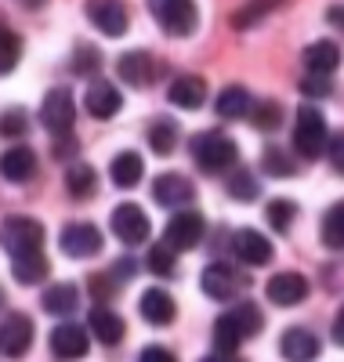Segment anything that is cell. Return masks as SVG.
I'll return each instance as SVG.
<instances>
[{
  "mask_svg": "<svg viewBox=\"0 0 344 362\" xmlns=\"http://www.w3.org/2000/svg\"><path fill=\"white\" fill-rule=\"evenodd\" d=\"M189 153H193V160H196V167H200L203 174H222V170H229V167L236 163L239 148H236V141H232L229 134H222V131H203V134H196V138L189 141Z\"/></svg>",
  "mask_w": 344,
  "mask_h": 362,
  "instance_id": "2",
  "label": "cell"
},
{
  "mask_svg": "<svg viewBox=\"0 0 344 362\" xmlns=\"http://www.w3.org/2000/svg\"><path fill=\"white\" fill-rule=\"evenodd\" d=\"M84 11H87L91 25L102 29L105 37H123V33H127V25H131L127 8H123L120 0H87Z\"/></svg>",
  "mask_w": 344,
  "mask_h": 362,
  "instance_id": "11",
  "label": "cell"
},
{
  "mask_svg": "<svg viewBox=\"0 0 344 362\" xmlns=\"http://www.w3.org/2000/svg\"><path fill=\"white\" fill-rule=\"evenodd\" d=\"M0 305H4V290H0Z\"/></svg>",
  "mask_w": 344,
  "mask_h": 362,
  "instance_id": "48",
  "label": "cell"
},
{
  "mask_svg": "<svg viewBox=\"0 0 344 362\" xmlns=\"http://www.w3.org/2000/svg\"><path fill=\"white\" fill-rule=\"evenodd\" d=\"M250 116H254V127L258 131H275L283 124V109L275 102H261V105H250Z\"/></svg>",
  "mask_w": 344,
  "mask_h": 362,
  "instance_id": "37",
  "label": "cell"
},
{
  "mask_svg": "<svg viewBox=\"0 0 344 362\" xmlns=\"http://www.w3.org/2000/svg\"><path fill=\"white\" fill-rule=\"evenodd\" d=\"M138 362H178L167 348H160V344H152V348H145L142 355H138Z\"/></svg>",
  "mask_w": 344,
  "mask_h": 362,
  "instance_id": "43",
  "label": "cell"
},
{
  "mask_svg": "<svg viewBox=\"0 0 344 362\" xmlns=\"http://www.w3.org/2000/svg\"><path fill=\"white\" fill-rule=\"evenodd\" d=\"M333 341L344 348V305H340V312H337V319H333Z\"/></svg>",
  "mask_w": 344,
  "mask_h": 362,
  "instance_id": "46",
  "label": "cell"
},
{
  "mask_svg": "<svg viewBox=\"0 0 344 362\" xmlns=\"http://www.w3.org/2000/svg\"><path fill=\"white\" fill-rule=\"evenodd\" d=\"M229 196L239 199V203H250V199H258L261 196V185H258V177L250 174V170H236L229 177Z\"/></svg>",
  "mask_w": 344,
  "mask_h": 362,
  "instance_id": "34",
  "label": "cell"
},
{
  "mask_svg": "<svg viewBox=\"0 0 344 362\" xmlns=\"http://www.w3.org/2000/svg\"><path fill=\"white\" fill-rule=\"evenodd\" d=\"M326 156H330V167L337 174H344V134H337L333 141H326Z\"/></svg>",
  "mask_w": 344,
  "mask_h": 362,
  "instance_id": "42",
  "label": "cell"
},
{
  "mask_svg": "<svg viewBox=\"0 0 344 362\" xmlns=\"http://www.w3.org/2000/svg\"><path fill=\"white\" fill-rule=\"evenodd\" d=\"M109 276H113V279H120V283H123V279H131V276H134V261H131V257L116 261V264L109 268Z\"/></svg>",
  "mask_w": 344,
  "mask_h": 362,
  "instance_id": "44",
  "label": "cell"
},
{
  "mask_svg": "<svg viewBox=\"0 0 344 362\" xmlns=\"http://www.w3.org/2000/svg\"><path fill=\"white\" fill-rule=\"evenodd\" d=\"M167 98L178 109H185V112L203 109V102H207V80H200V76H178L171 83V90H167Z\"/></svg>",
  "mask_w": 344,
  "mask_h": 362,
  "instance_id": "21",
  "label": "cell"
},
{
  "mask_svg": "<svg viewBox=\"0 0 344 362\" xmlns=\"http://www.w3.org/2000/svg\"><path fill=\"white\" fill-rule=\"evenodd\" d=\"M149 272H156V276H174L178 264H174V250L167 243H156L149 250Z\"/></svg>",
  "mask_w": 344,
  "mask_h": 362,
  "instance_id": "38",
  "label": "cell"
},
{
  "mask_svg": "<svg viewBox=\"0 0 344 362\" xmlns=\"http://www.w3.org/2000/svg\"><path fill=\"white\" fill-rule=\"evenodd\" d=\"M326 22H330L333 29H340V33H344V4H333V8L326 11Z\"/></svg>",
  "mask_w": 344,
  "mask_h": 362,
  "instance_id": "45",
  "label": "cell"
},
{
  "mask_svg": "<svg viewBox=\"0 0 344 362\" xmlns=\"http://www.w3.org/2000/svg\"><path fill=\"white\" fill-rule=\"evenodd\" d=\"M84 105H87V112L95 116V119H109V116L120 112L123 98H120L116 83H109V80H95V83L87 87V95H84Z\"/></svg>",
  "mask_w": 344,
  "mask_h": 362,
  "instance_id": "18",
  "label": "cell"
},
{
  "mask_svg": "<svg viewBox=\"0 0 344 362\" xmlns=\"http://www.w3.org/2000/svg\"><path fill=\"white\" fill-rule=\"evenodd\" d=\"M0 174H4L8 181H29V177L37 174V156H33V148H25V145L8 148V153L0 156Z\"/></svg>",
  "mask_w": 344,
  "mask_h": 362,
  "instance_id": "22",
  "label": "cell"
},
{
  "mask_svg": "<svg viewBox=\"0 0 344 362\" xmlns=\"http://www.w3.org/2000/svg\"><path fill=\"white\" fill-rule=\"evenodd\" d=\"M73 119H76V105H73L69 90H66V87L47 90V98H44V105H40V124H44L51 134H69Z\"/></svg>",
  "mask_w": 344,
  "mask_h": 362,
  "instance_id": "10",
  "label": "cell"
},
{
  "mask_svg": "<svg viewBox=\"0 0 344 362\" xmlns=\"http://www.w3.org/2000/svg\"><path fill=\"white\" fill-rule=\"evenodd\" d=\"M261 326H265L261 308L250 305V300H239L232 312H225L222 319L214 322V351L217 355H236L246 337L261 334Z\"/></svg>",
  "mask_w": 344,
  "mask_h": 362,
  "instance_id": "1",
  "label": "cell"
},
{
  "mask_svg": "<svg viewBox=\"0 0 344 362\" xmlns=\"http://www.w3.org/2000/svg\"><path fill=\"white\" fill-rule=\"evenodd\" d=\"M29 348H33V319L22 312H11L0 319V355L18 358Z\"/></svg>",
  "mask_w": 344,
  "mask_h": 362,
  "instance_id": "9",
  "label": "cell"
},
{
  "mask_svg": "<svg viewBox=\"0 0 344 362\" xmlns=\"http://www.w3.org/2000/svg\"><path fill=\"white\" fill-rule=\"evenodd\" d=\"M330 76H323V73H308L304 80H301V90L308 98H323V95H330Z\"/></svg>",
  "mask_w": 344,
  "mask_h": 362,
  "instance_id": "41",
  "label": "cell"
},
{
  "mask_svg": "<svg viewBox=\"0 0 344 362\" xmlns=\"http://www.w3.org/2000/svg\"><path fill=\"white\" fill-rule=\"evenodd\" d=\"M200 286H203V293H207L210 300H236V297L250 286V279L243 276L239 268H232L229 261H214V264L203 268Z\"/></svg>",
  "mask_w": 344,
  "mask_h": 362,
  "instance_id": "6",
  "label": "cell"
},
{
  "mask_svg": "<svg viewBox=\"0 0 344 362\" xmlns=\"http://www.w3.org/2000/svg\"><path fill=\"white\" fill-rule=\"evenodd\" d=\"M265 293H268L272 305H279V308H294V305H301V300L308 297V279L297 276V272H279V276L268 279Z\"/></svg>",
  "mask_w": 344,
  "mask_h": 362,
  "instance_id": "14",
  "label": "cell"
},
{
  "mask_svg": "<svg viewBox=\"0 0 344 362\" xmlns=\"http://www.w3.org/2000/svg\"><path fill=\"white\" fill-rule=\"evenodd\" d=\"M279 351H283V358H290V362H311L319 355V337L304 326H290L283 334V341H279Z\"/></svg>",
  "mask_w": 344,
  "mask_h": 362,
  "instance_id": "19",
  "label": "cell"
},
{
  "mask_svg": "<svg viewBox=\"0 0 344 362\" xmlns=\"http://www.w3.org/2000/svg\"><path fill=\"white\" fill-rule=\"evenodd\" d=\"M142 174H145V163H142L138 153H120L109 163V177H113L116 189H134L142 181Z\"/></svg>",
  "mask_w": 344,
  "mask_h": 362,
  "instance_id": "25",
  "label": "cell"
},
{
  "mask_svg": "<svg viewBox=\"0 0 344 362\" xmlns=\"http://www.w3.org/2000/svg\"><path fill=\"white\" fill-rule=\"evenodd\" d=\"M98 66H102V54H98L95 47H80V51H76V58H73V69H76L80 76L98 73Z\"/></svg>",
  "mask_w": 344,
  "mask_h": 362,
  "instance_id": "40",
  "label": "cell"
},
{
  "mask_svg": "<svg viewBox=\"0 0 344 362\" xmlns=\"http://www.w3.org/2000/svg\"><path fill=\"white\" fill-rule=\"evenodd\" d=\"M0 247H4L11 257H22V254H33L44 247V225L33 221V218H4L0 225Z\"/></svg>",
  "mask_w": 344,
  "mask_h": 362,
  "instance_id": "5",
  "label": "cell"
},
{
  "mask_svg": "<svg viewBox=\"0 0 344 362\" xmlns=\"http://www.w3.org/2000/svg\"><path fill=\"white\" fill-rule=\"evenodd\" d=\"M250 90L246 87H239V83H229L222 95H217V102H214V109H217V116L222 119H243L246 112H250Z\"/></svg>",
  "mask_w": 344,
  "mask_h": 362,
  "instance_id": "26",
  "label": "cell"
},
{
  "mask_svg": "<svg viewBox=\"0 0 344 362\" xmlns=\"http://www.w3.org/2000/svg\"><path fill=\"white\" fill-rule=\"evenodd\" d=\"M116 73H120L123 83H131V87H149L156 80V58L149 51H127V54H120Z\"/></svg>",
  "mask_w": 344,
  "mask_h": 362,
  "instance_id": "17",
  "label": "cell"
},
{
  "mask_svg": "<svg viewBox=\"0 0 344 362\" xmlns=\"http://www.w3.org/2000/svg\"><path fill=\"white\" fill-rule=\"evenodd\" d=\"M62 250H66L69 257H95L102 254V232L95 225L87 221H76V225H66L62 228Z\"/></svg>",
  "mask_w": 344,
  "mask_h": 362,
  "instance_id": "13",
  "label": "cell"
},
{
  "mask_svg": "<svg viewBox=\"0 0 344 362\" xmlns=\"http://www.w3.org/2000/svg\"><path fill=\"white\" fill-rule=\"evenodd\" d=\"M109 225H113V232H116V239H120V243H131V247L145 243V239H149V232H152V225H149V214H145V210H142L138 203H120V206L113 210Z\"/></svg>",
  "mask_w": 344,
  "mask_h": 362,
  "instance_id": "8",
  "label": "cell"
},
{
  "mask_svg": "<svg viewBox=\"0 0 344 362\" xmlns=\"http://www.w3.org/2000/svg\"><path fill=\"white\" fill-rule=\"evenodd\" d=\"M203 214H196V210H174L167 228H164V243L174 250V254H185L193 250L200 239H203Z\"/></svg>",
  "mask_w": 344,
  "mask_h": 362,
  "instance_id": "7",
  "label": "cell"
},
{
  "mask_svg": "<svg viewBox=\"0 0 344 362\" xmlns=\"http://www.w3.org/2000/svg\"><path fill=\"white\" fill-rule=\"evenodd\" d=\"M91 334L102 344H120L123 341V319L113 308H95L91 312Z\"/></svg>",
  "mask_w": 344,
  "mask_h": 362,
  "instance_id": "27",
  "label": "cell"
},
{
  "mask_svg": "<svg viewBox=\"0 0 344 362\" xmlns=\"http://www.w3.org/2000/svg\"><path fill=\"white\" fill-rule=\"evenodd\" d=\"M11 272H15V283H22V286H37V283L47 279L51 264H47V257H44L40 250H33V254L11 257Z\"/></svg>",
  "mask_w": 344,
  "mask_h": 362,
  "instance_id": "24",
  "label": "cell"
},
{
  "mask_svg": "<svg viewBox=\"0 0 344 362\" xmlns=\"http://www.w3.org/2000/svg\"><path fill=\"white\" fill-rule=\"evenodd\" d=\"M340 66V47L333 40H316L304 47V69L308 73H323V76H333V69Z\"/></svg>",
  "mask_w": 344,
  "mask_h": 362,
  "instance_id": "23",
  "label": "cell"
},
{
  "mask_svg": "<svg viewBox=\"0 0 344 362\" xmlns=\"http://www.w3.org/2000/svg\"><path fill=\"white\" fill-rule=\"evenodd\" d=\"M149 11H152L156 22H160V29L167 37L196 33V22H200L196 0H149Z\"/></svg>",
  "mask_w": 344,
  "mask_h": 362,
  "instance_id": "4",
  "label": "cell"
},
{
  "mask_svg": "<svg viewBox=\"0 0 344 362\" xmlns=\"http://www.w3.org/2000/svg\"><path fill=\"white\" fill-rule=\"evenodd\" d=\"M76 305H80V290L73 283H58V286L44 290V312H51V315H69V312H76Z\"/></svg>",
  "mask_w": 344,
  "mask_h": 362,
  "instance_id": "28",
  "label": "cell"
},
{
  "mask_svg": "<svg viewBox=\"0 0 344 362\" xmlns=\"http://www.w3.org/2000/svg\"><path fill=\"white\" fill-rule=\"evenodd\" d=\"M232 250L243 264H268L272 261V243H268V235H261L258 228H239L232 235Z\"/></svg>",
  "mask_w": 344,
  "mask_h": 362,
  "instance_id": "15",
  "label": "cell"
},
{
  "mask_svg": "<svg viewBox=\"0 0 344 362\" xmlns=\"http://www.w3.org/2000/svg\"><path fill=\"white\" fill-rule=\"evenodd\" d=\"M18 4H22V8H29V11H37V8H44V4H47V0H18Z\"/></svg>",
  "mask_w": 344,
  "mask_h": 362,
  "instance_id": "47",
  "label": "cell"
},
{
  "mask_svg": "<svg viewBox=\"0 0 344 362\" xmlns=\"http://www.w3.org/2000/svg\"><path fill=\"white\" fill-rule=\"evenodd\" d=\"M95 185H98V174L95 167H87V163H73L66 170V189L73 199H91L95 196Z\"/></svg>",
  "mask_w": 344,
  "mask_h": 362,
  "instance_id": "29",
  "label": "cell"
},
{
  "mask_svg": "<svg viewBox=\"0 0 344 362\" xmlns=\"http://www.w3.org/2000/svg\"><path fill=\"white\" fill-rule=\"evenodd\" d=\"M149 145H152V153H174V145H178V124H171V119H156V124L149 127Z\"/></svg>",
  "mask_w": 344,
  "mask_h": 362,
  "instance_id": "32",
  "label": "cell"
},
{
  "mask_svg": "<svg viewBox=\"0 0 344 362\" xmlns=\"http://www.w3.org/2000/svg\"><path fill=\"white\" fill-rule=\"evenodd\" d=\"M323 243L330 250H344V199L326 210V218H323Z\"/></svg>",
  "mask_w": 344,
  "mask_h": 362,
  "instance_id": "31",
  "label": "cell"
},
{
  "mask_svg": "<svg viewBox=\"0 0 344 362\" xmlns=\"http://www.w3.org/2000/svg\"><path fill=\"white\" fill-rule=\"evenodd\" d=\"M326 141H330L326 116L316 105H301L297 109V124H294V148L304 160H316V156L326 153Z\"/></svg>",
  "mask_w": 344,
  "mask_h": 362,
  "instance_id": "3",
  "label": "cell"
},
{
  "mask_svg": "<svg viewBox=\"0 0 344 362\" xmlns=\"http://www.w3.org/2000/svg\"><path fill=\"white\" fill-rule=\"evenodd\" d=\"M51 351H55V358H66V362L84 358L87 355V329L76 326V322L55 326L51 329Z\"/></svg>",
  "mask_w": 344,
  "mask_h": 362,
  "instance_id": "16",
  "label": "cell"
},
{
  "mask_svg": "<svg viewBox=\"0 0 344 362\" xmlns=\"http://www.w3.org/2000/svg\"><path fill=\"white\" fill-rule=\"evenodd\" d=\"M279 4H283V0H246V4L232 15V25L236 29H250V25H258L261 18H268Z\"/></svg>",
  "mask_w": 344,
  "mask_h": 362,
  "instance_id": "30",
  "label": "cell"
},
{
  "mask_svg": "<svg viewBox=\"0 0 344 362\" xmlns=\"http://www.w3.org/2000/svg\"><path fill=\"white\" fill-rule=\"evenodd\" d=\"M294 214H297V203H290V199H272L268 203V225L275 232H290Z\"/></svg>",
  "mask_w": 344,
  "mask_h": 362,
  "instance_id": "36",
  "label": "cell"
},
{
  "mask_svg": "<svg viewBox=\"0 0 344 362\" xmlns=\"http://www.w3.org/2000/svg\"><path fill=\"white\" fill-rule=\"evenodd\" d=\"M152 199L160 206H171V210H181L196 199V185L185 174H160L152 185Z\"/></svg>",
  "mask_w": 344,
  "mask_h": 362,
  "instance_id": "12",
  "label": "cell"
},
{
  "mask_svg": "<svg viewBox=\"0 0 344 362\" xmlns=\"http://www.w3.org/2000/svg\"><path fill=\"white\" fill-rule=\"evenodd\" d=\"M25 127H29V116L22 109L0 112V138H18V134H25Z\"/></svg>",
  "mask_w": 344,
  "mask_h": 362,
  "instance_id": "39",
  "label": "cell"
},
{
  "mask_svg": "<svg viewBox=\"0 0 344 362\" xmlns=\"http://www.w3.org/2000/svg\"><path fill=\"white\" fill-rule=\"evenodd\" d=\"M18 58H22V40H18V33H11V29L0 25V76H8V73L18 66Z\"/></svg>",
  "mask_w": 344,
  "mask_h": 362,
  "instance_id": "33",
  "label": "cell"
},
{
  "mask_svg": "<svg viewBox=\"0 0 344 362\" xmlns=\"http://www.w3.org/2000/svg\"><path fill=\"white\" fill-rule=\"evenodd\" d=\"M261 167H265V174H272V177H290V174H297L294 160L283 153V148H265Z\"/></svg>",
  "mask_w": 344,
  "mask_h": 362,
  "instance_id": "35",
  "label": "cell"
},
{
  "mask_svg": "<svg viewBox=\"0 0 344 362\" xmlns=\"http://www.w3.org/2000/svg\"><path fill=\"white\" fill-rule=\"evenodd\" d=\"M138 312H142V319H145V322H152V326H167V322H174V315H178L174 297H171L167 290H160V286H152V290H145V293H142Z\"/></svg>",
  "mask_w": 344,
  "mask_h": 362,
  "instance_id": "20",
  "label": "cell"
}]
</instances>
